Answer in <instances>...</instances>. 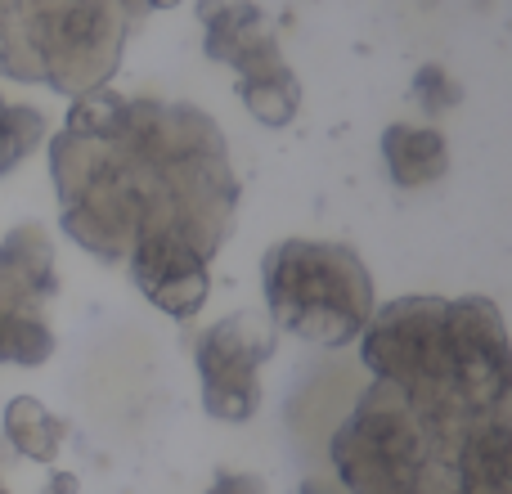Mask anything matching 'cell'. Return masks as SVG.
<instances>
[{
    "label": "cell",
    "instance_id": "obj_1",
    "mask_svg": "<svg viewBox=\"0 0 512 494\" xmlns=\"http://www.w3.org/2000/svg\"><path fill=\"white\" fill-rule=\"evenodd\" d=\"M140 0H0V68L63 95L104 90Z\"/></svg>",
    "mask_w": 512,
    "mask_h": 494
},
{
    "label": "cell",
    "instance_id": "obj_2",
    "mask_svg": "<svg viewBox=\"0 0 512 494\" xmlns=\"http://www.w3.org/2000/svg\"><path fill=\"white\" fill-rule=\"evenodd\" d=\"M333 468L351 494H454V454L391 382H373L333 432Z\"/></svg>",
    "mask_w": 512,
    "mask_h": 494
},
{
    "label": "cell",
    "instance_id": "obj_3",
    "mask_svg": "<svg viewBox=\"0 0 512 494\" xmlns=\"http://www.w3.org/2000/svg\"><path fill=\"white\" fill-rule=\"evenodd\" d=\"M261 288L270 324L315 346H346L369 328L378 297L351 243L283 239L265 252Z\"/></svg>",
    "mask_w": 512,
    "mask_h": 494
},
{
    "label": "cell",
    "instance_id": "obj_4",
    "mask_svg": "<svg viewBox=\"0 0 512 494\" xmlns=\"http://www.w3.org/2000/svg\"><path fill=\"white\" fill-rule=\"evenodd\" d=\"M274 355V324L252 310L225 315L194 342L203 409L221 423H248L261 409V364Z\"/></svg>",
    "mask_w": 512,
    "mask_h": 494
},
{
    "label": "cell",
    "instance_id": "obj_5",
    "mask_svg": "<svg viewBox=\"0 0 512 494\" xmlns=\"http://www.w3.org/2000/svg\"><path fill=\"white\" fill-rule=\"evenodd\" d=\"M225 68L239 72V99L248 104V113L261 126H288L301 113V81L288 68L279 41H274L270 27H261L256 36L239 45L230 54Z\"/></svg>",
    "mask_w": 512,
    "mask_h": 494
},
{
    "label": "cell",
    "instance_id": "obj_6",
    "mask_svg": "<svg viewBox=\"0 0 512 494\" xmlns=\"http://www.w3.org/2000/svg\"><path fill=\"white\" fill-rule=\"evenodd\" d=\"M454 494H512V414L468 427L454 454Z\"/></svg>",
    "mask_w": 512,
    "mask_h": 494
},
{
    "label": "cell",
    "instance_id": "obj_7",
    "mask_svg": "<svg viewBox=\"0 0 512 494\" xmlns=\"http://www.w3.org/2000/svg\"><path fill=\"white\" fill-rule=\"evenodd\" d=\"M382 167L400 189H427L450 176V140L423 122H391L382 131Z\"/></svg>",
    "mask_w": 512,
    "mask_h": 494
},
{
    "label": "cell",
    "instance_id": "obj_8",
    "mask_svg": "<svg viewBox=\"0 0 512 494\" xmlns=\"http://www.w3.org/2000/svg\"><path fill=\"white\" fill-rule=\"evenodd\" d=\"M63 418H54L36 396H14L5 405V441L14 445L23 459L32 463H54L63 450Z\"/></svg>",
    "mask_w": 512,
    "mask_h": 494
},
{
    "label": "cell",
    "instance_id": "obj_9",
    "mask_svg": "<svg viewBox=\"0 0 512 494\" xmlns=\"http://www.w3.org/2000/svg\"><path fill=\"white\" fill-rule=\"evenodd\" d=\"M54 355V333L41 319V310L18 306L0 292V364H45Z\"/></svg>",
    "mask_w": 512,
    "mask_h": 494
},
{
    "label": "cell",
    "instance_id": "obj_10",
    "mask_svg": "<svg viewBox=\"0 0 512 494\" xmlns=\"http://www.w3.org/2000/svg\"><path fill=\"white\" fill-rule=\"evenodd\" d=\"M41 135H45V117L36 113V108L9 104V99L0 95V176H5L9 167H18V162L41 144Z\"/></svg>",
    "mask_w": 512,
    "mask_h": 494
},
{
    "label": "cell",
    "instance_id": "obj_11",
    "mask_svg": "<svg viewBox=\"0 0 512 494\" xmlns=\"http://www.w3.org/2000/svg\"><path fill=\"white\" fill-rule=\"evenodd\" d=\"M409 95H414V104L423 108L427 117H441V113H450V108L463 104V86L454 81L450 68H441V63H423V68L414 72Z\"/></svg>",
    "mask_w": 512,
    "mask_h": 494
},
{
    "label": "cell",
    "instance_id": "obj_12",
    "mask_svg": "<svg viewBox=\"0 0 512 494\" xmlns=\"http://www.w3.org/2000/svg\"><path fill=\"white\" fill-rule=\"evenodd\" d=\"M207 494H265V481L256 477V472H230V468H221V472H216V481L207 486Z\"/></svg>",
    "mask_w": 512,
    "mask_h": 494
},
{
    "label": "cell",
    "instance_id": "obj_13",
    "mask_svg": "<svg viewBox=\"0 0 512 494\" xmlns=\"http://www.w3.org/2000/svg\"><path fill=\"white\" fill-rule=\"evenodd\" d=\"M297 494H342V486H337V481H328V477H306L297 486Z\"/></svg>",
    "mask_w": 512,
    "mask_h": 494
},
{
    "label": "cell",
    "instance_id": "obj_14",
    "mask_svg": "<svg viewBox=\"0 0 512 494\" xmlns=\"http://www.w3.org/2000/svg\"><path fill=\"white\" fill-rule=\"evenodd\" d=\"M144 9H171V5H180V0H140Z\"/></svg>",
    "mask_w": 512,
    "mask_h": 494
}]
</instances>
